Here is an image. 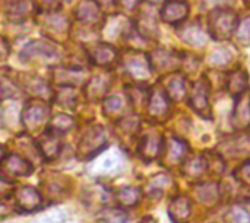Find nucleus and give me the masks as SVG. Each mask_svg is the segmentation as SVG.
Returning a JSON list of instances; mask_svg holds the SVG:
<instances>
[{"label": "nucleus", "mask_w": 250, "mask_h": 223, "mask_svg": "<svg viewBox=\"0 0 250 223\" xmlns=\"http://www.w3.org/2000/svg\"><path fill=\"white\" fill-rule=\"evenodd\" d=\"M125 162L126 158L123 152L117 148H110L92 158V162L89 164V172L92 175H100V177L114 175L123 169Z\"/></svg>", "instance_id": "nucleus-1"}, {"label": "nucleus", "mask_w": 250, "mask_h": 223, "mask_svg": "<svg viewBox=\"0 0 250 223\" xmlns=\"http://www.w3.org/2000/svg\"><path fill=\"white\" fill-rule=\"evenodd\" d=\"M237 28V15L230 9H217L209 16V32L217 39L230 38Z\"/></svg>", "instance_id": "nucleus-2"}, {"label": "nucleus", "mask_w": 250, "mask_h": 223, "mask_svg": "<svg viewBox=\"0 0 250 223\" xmlns=\"http://www.w3.org/2000/svg\"><path fill=\"white\" fill-rule=\"evenodd\" d=\"M107 142L105 130L101 126L91 127L79 142V156L83 159H91L97 156Z\"/></svg>", "instance_id": "nucleus-3"}, {"label": "nucleus", "mask_w": 250, "mask_h": 223, "mask_svg": "<svg viewBox=\"0 0 250 223\" xmlns=\"http://www.w3.org/2000/svg\"><path fill=\"white\" fill-rule=\"evenodd\" d=\"M126 73L136 80H148L151 76V63L144 54L130 53L123 60Z\"/></svg>", "instance_id": "nucleus-4"}, {"label": "nucleus", "mask_w": 250, "mask_h": 223, "mask_svg": "<svg viewBox=\"0 0 250 223\" xmlns=\"http://www.w3.org/2000/svg\"><path fill=\"white\" fill-rule=\"evenodd\" d=\"M148 115L154 121H164L170 115V98L161 89H154L148 98Z\"/></svg>", "instance_id": "nucleus-5"}, {"label": "nucleus", "mask_w": 250, "mask_h": 223, "mask_svg": "<svg viewBox=\"0 0 250 223\" xmlns=\"http://www.w3.org/2000/svg\"><path fill=\"white\" fill-rule=\"evenodd\" d=\"M189 102H190V107L199 115L208 117L211 108H209V83L207 79H201L193 83Z\"/></svg>", "instance_id": "nucleus-6"}, {"label": "nucleus", "mask_w": 250, "mask_h": 223, "mask_svg": "<svg viewBox=\"0 0 250 223\" xmlns=\"http://www.w3.org/2000/svg\"><path fill=\"white\" fill-rule=\"evenodd\" d=\"M151 67H154L158 73H170L180 67L182 58L177 53L166 48H158L151 56Z\"/></svg>", "instance_id": "nucleus-7"}, {"label": "nucleus", "mask_w": 250, "mask_h": 223, "mask_svg": "<svg viewBox=\"0 0 250 223\" xmlns=\"http://www.w3.org/2000/svg\"><path fill=\"white\" fill-rule=\"evenodd\" d=\"M76 20L82 25H95L101 22L103 19V12L98 0H81L76 12H75Z\"/></svg>", "instance_id": "nucleus-8"}, {"label": "nucleus", "mask_w": 250, "mask_h": 223, "mask_svg": "<svg viewBox=\"0 0 250 223\" xmlns=\"http://www.w3.org/2000/svg\"><path fill=\"white\" fill-rule=\"evenodd\" d=\"M21 57L23 60H31V58H42V60H54L59 57V51L56 47H53L48 42H44L41 39L31 41L26 44L21 53Z\"/></svg>", "instance_id": "nucleus-9"}, {"label": "nucleus", "mask_w": 250, "mask_h": 223, "mask_svg": "<svg viewBox=\"0 0 250 223\" xmlns=\"http://www.w3.org/2000/svg\"><path fill=\"white\" fill-rule=\"evenodd\" d=\"M48 117V108L40 102H31L22 111V123L26 129L40 127Z\"/></svg>", "instance_id": "nucleus-10"}, {"label": "nucleus", "mask_w": 250, "mask_h": 223, "mask_svg": "<svg viewBox=\"0 0 250 223\" xmlns=\"http://www.w3.org/2000/svg\"><path fill=\"white\" fill-rule=\"evenodd\" d=\"M188 15L189 4L185 0H168L161 10V19L167 23L183 22Z\"/></svg>", "instance_id": "nucleus-11"}, {"label": "nucleus", "mask_w": 250, "mask_h": 223, "mask_svg": "<svg viewBox=\"0 0 250 223\" xmlns=\"http://www.w3.org/2000/svg\"><path fill=\"white\" fill-rule=\"evenodd\" d=\"M34 0H12L6 6V18L12 22H23L34 13Z\"/></svg>", "instance_id": "nucleus-12"}, {"label": "nucleus", "mask_w": 250, "mask_h": 223, "mask_svg": "<svg viewBox=\"0 0 250 223\" xmlns=\"http://www.w3.org/2000/svg\"><path fill=\"white\" fill-rule=\"evenodd\" d=\"M38 149L44 159H47V161L56 159L62 149V142H60L59 134L47 130L38 140Z\"/></svg>", "instance_id": "nucleus-13"}, {"label": "nucleus", "mask_w": 250, "mask_h": 223, "mask_svg": "<svg viewBox=\"0 0 250 223\" xmlns=\"http://www.w3.org/2000/svg\"><path fill=\"white\" fill-rule=\"evenodd\" d=\"M192 213V203L188 197L179 196L168 204V216L174 223H188Z\"/></svg>", "instance_id": "nucleus-14"}, {"label": "nucleus", "mask_w": 250, "mask_h": 223, "mask_svg": "<svg viewBox=\"0 0 250 223\" xmlns=\"http://www.w3.org/2000/svg\"><path fill=\"white\" fill-rule=\"evenodd\" d=\"M164 150V145H163V137L158 133H151L148 136H145L139 145V153L144 159L148 161H154L157 159L161 152Z\"/></svg>", "instance_id": "nucleus-15"}, {"label": "nucleus", "mask_w": 250, "mask_h": 223, "mask_svg": "<svg viewBox=\"0 0 250 223\" xmlns=\"http://www.w3.org/2000/svg\"><path fill=\"white\" fill-rule=\"evenodd\" d=\"M164 159L168 165H179L188 155V145L177 137H170L167 146L164 148Z\"/></svg>", "instance_id": "nucleus-16"}, {"label": "nucleus", "mask_w": 250, "mask_h": 223, "mask_svg": "<svg viewBox=\"0 0 250 223\" xmlns=\"http://www.w3.org/2000/svg\"><path fill=\"white\" fill-rule=\"evenodd\" d=\"M15 202L21 210L31 212L41 204V196L32 187H21L15 194Z\"/></svg>", "instance_id": "nucleus-17"}, {"label": "nucleus", "mask_w": 250, "mask_h": 223, "mask_svg": "<svg viewBox=\"0 0 250 223\" xmlns=\"http://www.w3.org/2000/svg\"><path fill=\"white\" fill-rule=\"evenodd\" d=\"M234 126L239 129H248L250 126V92L246 91L239 95L234 110Z\"/></svg>", "instance_id": "nucleus-18"}, {"label": "nucleus", "mask_w": 250, "mask_h": 223, "mask_svg": "<svg viewBox=\"0 0 250 223\" xmlns=\"http://www.w3.org/2000/svg\"><path fill=\"white\" fill-rule=\"evenodd\" d=\"M89 57H91L92 63H95L98 66H108L116 60L117 51L110 44H97L91 48Z\"/></svg>", "instance_id": "nucleus-19"}, {"label": "nucleus", "mask_w": 250, "mask_h": 223, "mask_svg": "<svg viewBox=\"0 0 250 223\" xmlns=\"http://www.w3.org/2000/svg\"><path fill=\"white\" fill-rule=\"evenodd\" d=\"M179 37L193 47H202L207 42V34L198 23H188L179 31Z\"/></svg>", "instance_id": "nucleus-20"}, {"label": "nucleus", "mask_w": 250, "mask_h": 223, "mask_svg": "<svg viewBox=\"0 0 250 223\" xmlns=\"http://www.w3.org/2000/svg\"><path fill=\"white\" fill-rule=\"evenodd\" d=\"M3 168L12 174V175H18V177H26L32 172V165L25 161L23 158H21L19 155H10L7 158H4V164Z\"/></svg>", "instance_id": "nucleus-21"}, {"label": "nucleus", "mask_w": 250, "mask_h": 223, "mask_svg": "<svg viewBox=\"0 0 250 223\" xmlns=\"http://www.w3.org/2000/svg\"><path fill=\"white\" fill-rule=\"evenodd\" d=\"M249 80H248V73L243 69H237L231 72L227 77V89L233 95H242L243 92L248 91Z\"/></svg>", "instance_id": "nucleus-22"}, {"label": "nucleus", "mask_w": 250, "mask_h": 223, "mask_svg": "<svg viewBox=\"0 0 250 223\" xmlns=\"http://www.w3.org/2000/svg\"><path fill=\"white\" fill-rule=\"evenodd\" d=\"M171 184H173V181L167 174H158L149 180L145 191L151 199H160Z\"/></svg>", "instance_id": "nucleus-23"}, {"label": "nucleus", "mask_w": 250, "mask_h": 223, "mask_svg": "<svg viewBox=\"0 0 250 223\" xmlns=\"http://www.w3.org/2000/svg\"><path fill=\"white\" fill-rule=\"evenodd\" d=\"M110 86V77L104 74H97L94 76L86 86V96L92 101L100 99L108 89Z\"/></svg>", "instance_id": "nucleus-24"}, {"label": "nucleus", "mask_w": 250, "mask_h": 223, "mask_svg": "<svg viewBox=\"0 0 250 223\" xmlns=\"http://www.w3.org/2000/svg\"><path fill=\"white\" fill-rule=\"evenodd\" d=\"M193 194L201 203H205V204H212L214 202H217L220 199V190L215 183H207V184L196 186L193 188Z\"/></svg>", "instance_id": "nucleus-25"}, {"label": "nucleus", "mask_w": 250, "mask_h": 223, "mask_svg": "<svg viewBox=\"0 0 250 223\" xmlns=\"http://www.w3.org/2000/svg\"><path fill=\"white\" fill-rule=\"evenodd\" d=\"M170 99L180 102L185 99L186 93H188V88H186V80L183 76H173L170 77V80L167 82V92Z\"/></svg>", "instance_id": "nucleus-26"}, {"label": "nucleus", "mask_w": 250, "mask_h": 223, "mask_svg": "<svg viewBox=\"0 0 250 223\" xmlns=\"http://www.w3.org/2000/svg\"><path fill=\"white\" fill-rule=\"evenodd\" d=\"M207 171V161L204 156H193L183 165V174L188 178H198Z\"/></svg>", "instance_id": "nucleus-27"}, {"label": "nucleus", "mask_w": 250, "mask_h": 223, "mask_svg": "<svg viewBox=\"0 0 250 223\" xmlns=\"http://www.w3.org/2000/svg\"><path fill=\"white\" fill-rule=\"evenodd\" d=\"M117 200H119L120 206H123V207L136 206L141 200V191L135 187H125L119 191Z\"/></svg>", "instance_id": "nucleus-28"}, {"label": "nucleus", "mask_w": 250, "mask_h": 223, "mask_svg": "<svg viewBox=\"0 0 250 223\" xmlns=\"http://www.w3.org/2000/svg\"><path fill=\"white\" fill-rule=\"evenodd\" d=\"M73 118L67 114H60V115H56L51 121V126H50V131L56 133V134H62V133H66L67 130L72 129L73 126Z\"/></svg>", "instance_id": "nucleus-29"}, {"label": "nucleus", "mask_w": 250, "mask_h": 223, "mask_svg": "<svg viewBox=\"0 0 250 223\" xmlns=\"http://www.w3.org/2000/svg\"><path fill=\"white\" fill-rule=\"evenodd\" d=\"M100 218L105 223H126L127 222V215L122 210V209H116V207H108L104 209L100 213Z\"/></svg>", "instance_id": "nucleus-30"}, {"label": "nucleus", "mask_w": 250, "mask_h": 223, "mask_svg": "<svg viewBox=\"0 0 250 223\" xmlns=\"http://www.w3.org/2000/svg\"><path fill=\"white\" fill-rule=\"evenodd\" d=\"M138 29L142 35H146V37H152L158 32V26L155 23V20L148 15V13H142L141 15V19H139V23H138Z\"/></svg>", "instance_id": "nucleus-31"}, {"label": "nucleus", "mask_w": 250, "mask_h": 223, "mask_svg": "<svg viewBox=\"0 0 250 223\" xmlns=\"http://www.w3.org/2000/svg\"><path fill=\"white\" fill-rule=\"evenodd\" d=\"M236 39L243 44V45H249L250 44V15H248L243 20H240V23H237L236 28Z\"/></svg>", "instance_id": "nucleus-32"}, {"label": "nucleus", "mask_w": 250, "mask_h": 223, "mask_svg": "<svg viewBox=\"0 0 250 223\" xmlns=\"http://www.w3.org/2000/svg\"><path fill=\"white\" fill-rule=\"evenodd\" d=\"M226 223H250V215L242 207H233L226 215Z\"/></svg>", "instance_id": "nucleus-33"}, {"label": "nucleus", "mask_w": 250, "mask_h": 223, "mask_svg": "<svg viewBox=\"0 0 250 223\" xmlns=\"http://www.w3.org/2000/svg\"><path fill=\"white\" fill-rule=\"evenodd\" d=\"M57 101L64 105V107H69V105H73L75 101H76V92L73 88H69V86H64L57 93Z\"/></svg>", "instance_id": "nucleus-34"}, {"label": "nucleus", "mask_w": 250, "mask_h": 223, "mask_svg": "<svg viewBox=\"0 0 250 223\" xmlns=\"http://www.w3.org/2000/svg\"><path fill=\"white\" fill-rule=\"evenodd\" d=\"M129 93H130L132 105H135V107H145V104L148 105V99H146L145 91L142 88H133Z\"/></svg>", "instance_id": "nucleus-35"}, {"label": "nucleus", "mask_w": 250, "mask_h": 223, "mask_svg": "<svg viewBox=\"0 0 250 223\" xmlns=\"http://www.w3.org/2000/svg\"><path fill=\"white\" fill-rule=\"evenodd\" d=\"M123 104H122V99L119 96H110L104 101V111L107 114H114V112H119L122 110Z\"/></svg>", "instance_id": "nucleus-36"}, {"label": "nucleus", "mask_w": 250, "mask_h": 223, "mask_svg": "<svg viewBox=\"0 0 250 223\" xmlns=\"http://www.w3.org/2000/svg\"><path fill=\"white\" fill-rule=\"evenodd\" d=\"M15 83L9 80L7 77H0V99H4L7 96H12L15 93Z\"/></svg>", "instance_id": "nucleus-37"}, {"label": "nucleus", "mask_w": 250, "mask_h": 223, "mask_svg": "<svg viewBox=\"0 0 250 223\" xmlns=\"http://www.w3.org/2000/svg\"><path fill=\"white\" fill-rule=\"evenodd\" d=\"M231 60V56L227 50H217L212 53L211 56V61L212 64L215 66H223V64H227L229 61Z\"/></svg>", "instance_id": "nucleus-38"}, {"label": "nucleus", "mask_w": 250, "mask_h": 223, "mask_svg": "<svg viewBox=\"0 0 250 223\" xmlns=\"http://www.w3.org/2000/svg\"><path fill=\"white\" fill-rule=\"evenodd\" d=\"M35 6H38L41 10L45 12H56L57 7L63 3V1H69V0H34Z\"/></svg>", "instance_id": "nucleus-39"}, {"label": "nucleus", "mask_w": 250, "mask_h": 223, "mask_svg": "<svg viewBox=\"0 0 250 223\" xmlns=\"http://www.w3.org/2000/svg\"><path fill=\"white\" fill-rule=\"evenodd\" d=\"M237 180L243 184H250V161H246L237 169Z\"/></svg>", "instance_id": "nucleus-40"}, {"label": "nucleus", "mask_w": 250, "mask_h": 223, "mask_svg": "<svg viewBox=\"0 0 250 223\" xmlns=\"http://www.w3.org/2000/svg\"><path fill=\"white\" fill-rule=\"evenodd\" d=\"M119 1V4L125 9V10H135L136 9V6H138V3H139V0H117Z\"/></svg>", "instance_id": "nucleus-41"}, {"label": "nucleus", "mask_w": 250, "mask_h": 223, "mask_svg": "<svg viewBox=\"0 0 250 223\" xmlns=\"http://www.w3.org/2000/svg\"><path fill=\"white\" fill-rule=\"evenodd\" d=\"M7 188H9V184H7L4 180H1V178H0V194H3Z\"/></svg>", "instance_id": "nucleus-42"}, {"label": "nucleus", "mask_w": 250, "mask_h": 223, "mask_svg": "<svg viewBox=\"0 0 250 223\" xmlns=\"http://www.w3.org/2000/svg\"><path fill=\"white\" fill-rule=\"evenodd\" d=\"M139 223H157V221L152 216H146V218H142V221Z\"/></svg>", "instance_id": "nucleus-43"}, {"label": "nucleus", "mask_w": 250, "mask_h": 223, "mask_svg": "<svg viewBox=\"0 0 250 223\" xmlns=\"http://www.w3.org/2000/svg\"><path fill=\"white\" fill-rule=\"evenodd\" d=\"M4 156H6V152H4L3 146H0V162H1V161H4Z\"/></svg>", "instance_id": "nucleus-44"}, {"label": "nucleus", "mask_w": 250, "mask_h": 223, "mask_svg": "<svg viewBox=\"0 0 250 223\" xmlns=\"http://www.w3.org/2000/svg\"><path fill=\"white\" fill-rule=\"evenodd\" d=\"M148 1H151L152 4H158V3H161V1H164V0H148Z\"/></svg>", "instance_id": "nucleus-45"}, {"label": "nucleus", "mask_w": 250, "mask_h": 223, "mask_svg": "<svg viewBox=\"0 0 250 223\" xmlns=\"http://www.w3.org/2000/svg\"><path fill=\"white\" fill-rule=\"evenodd\" d=\"M249 1H250V0H249Z\"/></svg>", "instance_id": "nucleus-46"}]
</instances>
